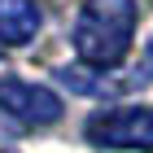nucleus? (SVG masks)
I'll return each instance as SVG.
<instances>
[{
  "instance_id": "obj_4",
  "label": "nucleus",
  "mask_w": 153,
  "mask_h": 153,
  "mask_svg": "<svg viewBox=\"0 0 153 153\" xmlns=\"http://www.w3.org/2000/svg\"><path fill=\"white\" fill-rule=\"evenodd\" d=\"M44 26V13H39L35 0H0V44H31Z\"/></svg>"
},
{
  "instance_id": "obj_1",
  "label": "nucleus",
  "mask_w": 153,
  "mask_h": 153,
  "mask_svg": "<svg viewBox=\"0 0 153 153\" xmlns=\"http://www.w3.org/2000/svg\"><path fill=\"white\" fill-rule=\"evenodd\" d=\"M136 39V0H88L74 18L70 44L92 70H109L131 53Z\"/></svg>"
},
{
  "instance_id": "obj_2",
  "label": "nucleus",
  "mask_w": 153,
  "mask_h": 153,
  "mask_svg": "<svg viewBox=\"0 0 153 153\" xmlns=\"http://www.w3.org/2000/svg\"><path fill=\"white\" fill-rule=\"evenodd\" d=\"M88 140L101 149H153V109L149 105H123L88 118Z\"/></svg>"
},
{
  "instance_id": "obj_3",
  "label": "nucleus",
  "mask_w": 153,
  "mask_h": 153,
  "mask_svg": "<svg viewBox=\"0 0 153 153\" xmlns=\"http://www.w3.org/2000/svg\"><path fill=\"white\" fill-rule=\"evenodd\" d=\"M0 109L13 114L18 123H57L61 118L57 92L26 83V79H0Z\"/></svg>"
},
{
  "instance_id": "obj_5",
  "label": "nucleus",
  "mask_w": 153,
  "mask_h": 153,
  "mask_svg": "<svg viewBox=\"0 0 153 153\" xmlns=\"http://www.w3.org/2000/svg\"><path fill=\"white\" fill-rule=\"evenodd\" d=\"M57 79L66 88H74V92H83V96H114L118 92V83L105 70H92V66H61Z\"/></svg>"
}]
</instances>
